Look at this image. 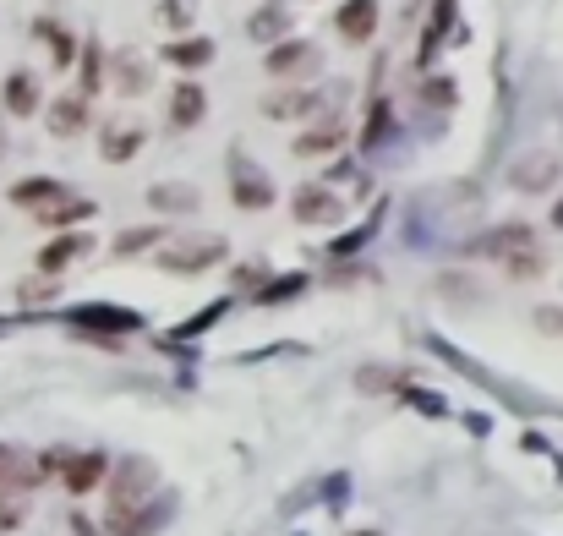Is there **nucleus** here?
Here are the masks:
<instances>
[{
	"label": "nucleus",
	"mask_w": 563,
	"mask_h": 536,
	"mask_svg": "<svg viewBox=\"0 0 563 536\" xmlns=\"http://www.w3.org/2000/svg\"><path fill=\"white\" fill-rule=\"evenodd\" d=\"M148 203L170 208V214H186V208H197V192H192V186H154V192H148Z\"/></svg>",
	"instance_id": "b1692460"
},
{
	"label": "nucleus",
	"mask_w": 563,
	"mask_h": 536,
	"mask_svg": "<svg viewBox=\"0 0 563 536\" xmlns=\"http://www.w3.org/2000/svg\"><path fill=\"white\" fill-rule=\"evenodd\" d=\"M558 225H563V208H558Z\"/></svg>",
	"instance_id": "f704fd0d"
},
{
	"label": "nucleus",
	"mask_w": 563,
	"mask_h": 536,
	"mask_svg": "<svg viewBox=\"0 0 563 536\" xmlns=\"http://www.w3.org/2000/svg\"><path fill=\"white\" fill-rule=\"evenodd\" d=\"M285 33H290L285 0H268V6H257L252 17H246V39H257V44H274V39H285Z\"/></svg>",
	"instance_id": "1a4fd4ad"
},
{
	"label": "nucleus",
	"mask_w": 563,
	"mask_h": 536,
	"mask_svg": "<svg viewBox=\"0 0 563 536\" xmlns=\"http://www.w3.org/2000/svg\"><path fill=\"white\" fill-rule=\"evenodd\" d=\"M356 536H378V531H356Z\"/></svg>",
	"instance_id": "72a5a7b5"
},
{
	"label": "nucleus",
	"mask_w": 563,
	"mask_h": 536,
	"mask_svg": "<svg viewBox=\"0 0 563 536\" xmlns=\"http://www.w3.org/2000/svg\"><path fill=\"white\" fill-rule=\"evenodd\" d=\"M230 197H236V208H268L274 203V181L263 176L257 165H246V159H236V170H230Z\"/></svg>",
	"instance_id": "0eeeda50"
},
{
	"label": "nucleus",
	"mask_w": 563,
	"mask_h": 536,
	"mask_svg": "<svg viewBox=\"0 0 563 536\" xmlns=\"http://www.w3.org/2000/svg\"><path fill=\"white\" fill-rule=\"evenodd\" d=\"M339 33H345L350 44H367L372 33H378V0H345V6H339Z\"/></svg>",
	"instance_id": "9b49d317"
},
{
	"label": "nucleus",
	"mask_w": 563,
	"mask_h": 536,
	"mask_svg": "<svg viewBox=\"0 0 563 536\" xmlns=\"http://www.w3.org/2000/svg\"><path fill=\"white\" fill-rule=\"evenodd\" d=\"M476 252L498 258L503 268H509V279H536V274H542V247H536V230H531V225H503V230H492L487 241H476Z\"/></svg>",
	"instance_id": "f257e3e1"
},
{
	"label": "nucleus",
	"mask_w": 563,
	"mask_h": 536,
	"mask_svg": "<svg viewBox=\"0 0 563 536\" xmlns=\"http://www.w3.org/2000/svg\"><path fill=\"white\" fill-rule=\"evenodd\" d=\"M203 115H208L203 83H175V93H170V121H175V126H197Z\"/></svg>",
	"instance_id": "2eb2a0df"
},
{
	"label": "nucleus",
	"mask_w": 563,
	"mask_h": 536,
	"mask_svg": "<svg viewBox=\"0 0 563 536\" xmlns=\"http://www.w3.org/2000/svg\"><path fill=\"white\" fill-rule=\"evenodd\" d=\"M164 520H170V504H159V493L143 498V504H132V509H110V531L115 536H154Z\"/></svg>",
	"instance_id": "39448f33"
},
{
	"label": "nucleus",
	"mask_w": 563,
	"mask_h": 536,
	"mask_svg": "<svg viewBox=\"0 0 563 536\" xmlns=\"http://www.w3.org/2000/svg\"><path fill=\"white\" fill-rule=\"evenodd\" d=\"M88 247H93L88 236H55L50 247L39 252V268H44V274H61V268H66V263H77Z\"/></svg>",
	"instance_id": "f3484780"
},
{
	"label": "nucleus",
	"mask_w": 563,
	"mask_h": 536,
	"mask_svg": "<svg viewBox=\"0 0 563 536\" xmlns=\"http://www.w3.org/2000/svg\"><path fill=\"white\" fill-rule=\"evenodd\" d=\"M219 258H225V241H219V236L159 241V268H170V274H197V268H214Z\"/></svg>",
	"instance_id": "20e7f679"
},
{
	"label": "nucleus",
	"mask_w": 563,
	"mask_h": 536,
	"mask_svg": "<svg viewBox=\"0 0 563 536\" xmlns=\"http://www.w3.org/2000/svg\"><path fill=\"white\" fill-rule=\"evenodd\" d=\"M334 148H345V121H339V115H328V121H318L312 132H301V137H296V154H301V159L334 154Z\"/></svg>",
	"instance_id": "f8f14e48"
},
{
	"label": "nucleus",
	"mask_w": 563,
	"mask_h": 536,
	"mask_svg": "<svg viewBox=\"0 0 563 536\" xmlns=\"http://www.w3.org/2000/svg\"><path fill=\"white\" fill-rule=\"evenodd\" d=\"M99 83H104V72H99V50L88 44V61H82V93H93Z\"/></svg>",
	"instance_id": "c85d7f7f"
},
{
	"label": "nucleus",
	"mask_w": 563,
	"mask_h": 536,
	"mask_svg": "<svg viewBox=\"0 0 563 536\" xmlns=\"http://www.w3.org/2000/svg\"><path fill=\"white\" fill-rule=\"evenodd\" d=\"M17 296H22V301H44V296H50V285H22Z\"/></svg>",
	"instance_id": "2f4dec72"
},
{
	"label": "nucleus",
	"mask_w": 563,
	"mask_h": 536,
	"mask_svg": "<svg viewBox=\"0 0 563 536\" xmlns=\"http://www.w3.org/2000/svg\"><path fill=\"white\" fill-rule=\"evenodd\" d=\"M449 17H454V0H438V17H432L427 44H421V61H432V55H438V44H443V28H449Z\"/></svg>",
	"instance_id": "cd10ccee"
},
{
	"label": "nucleus",
	"mask_w": 563,
	"mask_h": 536,
	"mask_svg": "<svg viewBox=\"0 0 563 536\" xmlns=\"http://www.w3.org/2000/svg\"><path fill=\"white\" fill-rule=\"evenodd\" d=\"M66 192H72V186H61V181H50V176H28V181H17V186H11V203H17V208H28V214H39V208L61 203Z\"/></svg>",
	"instance_id": "9d476101"
},
{
	"label": "nucleus",
	"mask_w": 563,
	"mask_h": 536,
	"mask_svg": "<svg viewBox=\"0 0 563 536\" xmlns=\"http://www.w3.org/2000/svg\"><path fill=\"white\" fill-rule=\"evenodd\" d=\"M88 214H93V203H88V197H72V192H66L61 203L39 208L33 219H39V225H77V219H88Z\"/></svg>",
	"instance_id": "aec40b11"
},
{
	"label": "nucleus",
	"mask_w": 563,
	"mask_h": 536,
	"mask_svg": "<svg viewBox=\"0 0 563 536\" xmlns=\"http://www.w3.org/2000/svg\"><path fill=\"white\" fill-rule=\"evenodd\" d=\"M290 214H296L301 225H334V219L345 214V203H339L328 186H301V192L290 197Z\"/></svg>",
	"instance_id": "6e6552de"
},
{
	"label": "nucleus",
	"mask_w": 563,
	"mask_h": 536,
	"mask_svg": "<svg viewBox=\"0 0 563 536\" xmlns=\"http://www.w3.org/2000/svg\"><path fill=\"white\" fill-rule=\"evenodd\" d=\"M421 93H427V99H432V104H449V99H454V88H449V83H443V77H432V83H427V88H421Z\"/></svg>",
	"instance_id": "7c9ffc66"
},
{
	"label": "nucleus",
	"mask_w": 563,
	"mask_h": 536,
	"mask_svg": "<svg viewBox=\"0 0 563 536\" xmlns=\"http://www.w3.org/2000/svg\"><path fill=\"white\" fill-rule=\"evenodd\" d=\"M323 66V50L307 39H285L268 50V77H279V83H307V77H318Z\"/></svg>",
	"instance_id": "7ed1b4c3"
},
{
	"label": "nucleus",
	"mask_w": 563,
	"mask_h": 536,
	"mask_svg": "<svg viewBox=\"0 0 563 536\" xmlns=\"http://www.w3.org/2000/svg\"><path fill=\"white\" fill-rule=\"evenodd\" d=\"M137 148H143V132H137V126H121V132L110 126V132H104V159H110V165H126Z\"/></svg>",
	"instance_id": "5701e85b"
},
{
	"label": "nucleus",
	"mask_w": 563,
	"mask_h": 536,
	"mask_svg": "<svg viewBox=\"0 0 563 536\" xmlns=\"http://www.w3.org/2000/svg\"><path fill=\"white\" fill-rule=\"evenodd\" d=\"M39 39H50V50H55V66H72L77 44H72V33H66V28H55V22H39Z\"/></svg>",
	"instance_id": "a878e982"
},
{
	"label": "nucleus",
	"mask_w": 563,
	"mask_h": 536,
	"mask_svg": "<svg viewBox=\"0 0 563 536\" xmlns=\"http://www.w3.org/2000/svg\"><path fill=\"white\" fill-rule=\"evenodd\" d=\"M0 104H6L11 115H33V110L44 104L39 77H33V72H11V77H6V93H0Z\"/></svg>",
	"instance_id": "4468645a"
},
{
	"label": "nucleus",
	"mask_w": 563,
	"mask_h": 536,
	"mask_svg": "<svg viewBox=\"0 0 563 536\" xmlns=\"http://www.w3.org/2000/svg\"><path fill=\"white\" fill-rule=\"evenodd\" d=\"M159 493V471L148 460H121L115 465V476H110V509H132V504H143V498H154Z\"/></svg>",
	"instance_id": "f03ea898"
},
{
	"label": "nucleus",
	"mask_w": 563,
	"mask_h": 536,
	"mask_svg": "<svg viewBox=\"0 0 563 536\" xmlns=\"http://www.w3.org/2000/svg\"><path fill=\"white\" fill-rule=\"evenodd\" d=\"M88 126V93H61L50 104V132L55 137H77Z\"/></svg>",
	"instance_id": "ddd939ff"
},
{
	"label": "nucleus",
	"mask_w": 563,
	"mask_h": 536,
	"mask_svg": "<svg viewBox=\"0 0 563 536\" xmlns=\"http://www.w3.org/2000/svg\"><path fill=\"white\" fill-rule=\"evenodd\" d=\"M553 181H558V159H547V154H531L514 165V186H525V192H542Z\"/></svg>",
	"instance_id": "a211bd4d"
},
{
	"label": "nucleus",
	"mask_w": 563,
	"mask_h": 536,
	"mask_svg": "<svg viewBox=\"0 0 563 536\" xmlns=\"http://www.w3.org/2000/svg\"><path fill=\"white\" fill-rule=\"evenodd\" d=\"M318 93H274V99H263V110L274 115V121H290V115H312L318 110Z\"/></svg>",
	"instance_id": "412c9836"
},
{
	"label": "nucleus",
	"mask_w": 563,
	"mask_h": 536,
	"mask_svg": "<svg viewBox=\"0 0 563 536\" xmlns=\"http://www.w3.org/2000/svg\"><path fill=\"white\" fill-rule=\"evenodd\" d=\"M110 476V460H104L99 449H88V454H66L61 460V482H66V493L82 498V493H93V487Z\"/></svg>",
	"instance_id": "423d86ee"
},
{
	"label": "nucleus",
	"mask_w": 563,
	"mask_h": 536,
	"mask_svg": "<svg viewBox=\"0 0 563 536\" xmlns=\"http://www.w3.org/2000/svg\"><path fill=\"white\" fill-rule=\"evenodd\" d=\"M17 520H22V504L17 498H0V531H11Z\"/></svg>",
	"instance_id": "c756f323"
},
{
	"label": "nucleus",
	"mask_w": 563,
	"mask_h": 536,
	"mask_svg": "<svg viewBox=\"0 0 563 536\" xmlns=\"http://www.w3.org/2000/svg\"><path fill=\"white\" fill-rule=\"evenodd\" d=\"M159 241H164V230H126V236L115 241V258H132V252L159 247Z\"/></svg>",
	"instance_id": "bb28decb"
},
{
	"label": "nucleus",
	"mask_w": 563,
	"mask_h": 536,
	"mask_svg": "<svg viewBox=\"0 0 563 536\" xmlns=\"http://www.w3.org/2000/svg\"><path fill=\"white\" fill-rule=\"evenodd\" d=\"M77 323H88V329H115V334H126V329H137V312H121V307H82Z\"/></svg>",
	"instance_id": "4be33fe9"
},
{
	"label": "nucleus",
	"mask_w": 563,
	"mask_h": 536,
	"mask_svg": "<svg viewBox=\"0 0 563 536\" xmlns=\"http://www.w3.org/2000/svg\"><path fill=\"white\" fill-rule=\"evenodd\" d=\"M6 482H28V487H33V482H39V471H28L17 449L0 444V487H6Z\"/></svg>",
	"instance_id": "393cba45"
},
{
	"label": "nucleus",
	"mask_w": 563,
	"mask_h": 536,
	"mask_svg": "<svg viewBox=\"0 0 563 536\" xmlns=\"http://www.w3.org/2000/svg\"><path fill=\"white\" fill-rule=\"evenodd\" d=\"M110 83H115V93H143V88H148V61H143L137 50H115Z\"/></svg>",
	"instance_id": "dca6fc26"
},
{
	"label": "nucleus",
	"mask_w": 563,
	"mask_h": 536,
	"mask_svg": "<svg viewBox=\"0 0 563 536\" xmlns=\"http://www.w3.org/2000/svg\"><path fill=\"white\" fill-rule=\"evenodd\" d=\"M159 55H164L170 66H181V72H197V66L214 61V44H208V39H186V44H164Z\"/></svg>",
	"instance_id": "6ab92c4d"
},
{
	"label": "nucleus",
	"mask_w": 563,
	"mask_h": 536,
	"mask_svg": "<svg viewBox=\"0 0 563 536\" xmlns=\"http://www.w3.org/2000/svg\"><path fill=\"white\" fill-rule=\"evenodd\" d=\"M0 159H6V121H0Z\"/></svg>",
	"instance_id": "473e14b6"
}]
</instances>
